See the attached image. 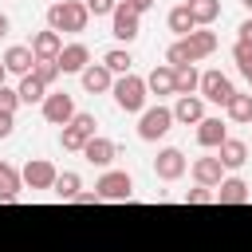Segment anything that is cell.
Listing matches in <instances>:
<instances>
[{
	"label": "cell",
	"instance_id": "cell-1",
	"mask_svg": "<svg viewBox=\"0 0 252 252\" xmlns=\"http://www.w3.org/2000/svg\"><path fill=\"white\" fill-rule=\"evenodd\" d=\"M87 20H91V12H87V4H79V0H55L51 8H47V28L51 32H67V35H79V32H87Z\"/></svg>",
	"mask_w": 252,
	"mask_h": 252
},
{
	"label": "cell",
	"instance_id": "cell-2",
	"mask_svg": "<svg viewBox=\"0 0 252 252\" xmlns=\"http://www.w3.org/2000/svg\"><path fill=\"white\" fill-rule=\"evenodd\" d=\"M110 94H114V106L126 110V114H142V110H146V98H150L146 79L134 75V71H130V75H118L114 87H110Z\"/></svg>",
	"mask_w": 252,
	"mask_h": 252
},
{
	"label": "cell",
	"instance_id": "cell-3",
	"mask_svg": "<svg viewBox=\"0 0 252 252\" xmlns=\"http://www.w3.org/2000/svg\"><path fill=\"white\" fill-rule=\"evenodd\" d=\"M173 130V110L169 106H146L138 114V138L142 142H158Z\"/></svg>",
	"mask_w": 252,
	"mask_h": 252
},
{
	"label": "cell",
	"instance_id": "cell-4",
	"mask_svg": "<svg viewBox=\"0 0 252 252\" xmlns=\"http://www.w3.org/2000/svg\"><path fill=\"white\" fill-rule=\"evenodd\" d=\"M94 197L98 201H130L134 197V177L126 169H106L94 181Z\"/></svg>",
	"mask_w": 252,
	"mask_h": 252
},
{
	"label": "cell",
	"instance_id": "cell-5",
	"mask_svg": "<svg viewBox=\"0 0 252 252\" xmlns=\"http://www.w3.org/2000/svg\"><path fill=\"white\" fill-rule=\"evenodd\" d=\"M110 35H114L118 43H134V39L142 35V16H138L126 0H118V8L110 12Z\"/></svg>",
	"mask_w": 252,
	"mask_h": 252
},
{
	"label": "cell",
	"instance_id": "cell-6",
	"mask_svg": "<svg viewBox=\"0 0 252 252\" xmlns=\"http://www.w3.org/2000/svg\"><path fill=\"white\" fill-rule=\"evenodd\" d=\"M94 126H98V122H94V114H83V110H79V114H75V118H71V122L59 130V142H63V150L79 154V150H83V146L94 138Z\"/></svg>",
	"mask_w": 252,
	"mask_h": 252
},
{
	"label": "cell",
	"instance_id": "cell-7",
	"mask_svg": "<svg viewBox=\"0 0 252 252\" xmlns=\"http://www.w3.org/2000/svg\"><path fill=\"white\" fill-rule=\"evenodd\" d=\"M39 114H43V122H51V126H67L79 110H75V98H71L67 91H47V98L39 102Z\"/></svg>",
	"mask_w": 252,
	"mask_h": 252
},
{
	"label": "cell",
	"instance_id": "cell-8",
	"mask_svg": "<svg viewBox=\"0 0 252 252\" xmlns=\"http://www.w3.org/2000/svg\"><path fill=\"white\" fill-rule=\"evenodd\" d=\"M197 94H201L205 102L228 106V98L236 94V87H232V79H228V75H220V71H205V75H201V87H197Z\"/></svg>",
	"mask_w": 252,
	"mask_h": 252
},
{
	"label": "cell",
	"instance_id": "cell-9",
	"mask_svg": "<svg viewBox=\"0 0 252 252\" xmlns=\"http://www.w3.org/2000/svg\"><path fill=\"white\" fill-rule=\"evenodd\" d=\"M185 169H189V158H185L177 146L158 150V158H154V173H158V181H177V177H185Z\"/></svg>",
	"mask_w": 252,
	"mask_h": 252
},
{
	"label": "cell",
	"instance_id": "cell-10",
	"mask_svg": "<svg viewBox=\"0 0 252 252\" xmlns=\"http://www.w3.org/2000/svg\"><path fill=\"white\" fill-rule=\"evenodd\" d=\"M20 177H24V189H51L55 177H59V169H55L47 158H32V161L20 169Z\"/></svg>",
	"mask_w": 252,
	"mask_h": 252
},
{
	"label": "cell",
	"instance_id": "cell-11",
	"mask_svg": "<svg viewBox=\"0 0 252 252\" xmlns=\"http://www.w3.org/2000/svg\"><path fill=\"white\" fill-rule=\"evenodd\" d=\"M59 71L63 75H83L87 67H91V47L83 43V39H75V43H63V51H59Z\"/></svg>",
	"mask_w": 252,
	"mask_h": 252
},
{
	"label": "cell",
	"instance_id": "cell-12",
	"mask_svg": "<svg viewBox=\"0 0 252 252\" xmlns=\"http://www.w3.org/2000/svg\"><path fill=\"white\" fill-rule=\"evenodd\" d=\"M91 165H98V169H110V161L114 158H122V150H118V142H110V138H102V134H94L83 150H79Z\"/></svg>",
	"mask_w": 252,
	"mask_h": 252
},
{
	"label": "cell",
	"instance_id": "cell-13",
	"mask_svg": "<svg viewBox=\"0 0 252 252\" xmlns=\"http://www.w3.org/2000/svg\"><path fill=\"white\" fill-rule=\"evenodd\" d=\"M32 55H35V63H55L59 59V51H63V35L59 32H51V28H43V32H35L32 35Z\"/></svg>",
	"mask_w": 252,
	"mask_h": 252
},
{
	"label": "cell",
	"instance_id": "cell-14",
	"mask_svg": "<svg viewBox=\"0 0 252 252\" xmlns=\"http://www.w3.org/2000/svg\"><path fill=\"white\" fill-rule=\"evenodd\" d=\"M189 173H193V181L205 185V189H217V185L224 181V165H220L217 154H213V158H197V161L189 165Z\"/></svg>",
	"mask_w": 252,
	"mask_h": 252
},
{
	"label": "cell",
	"instance_id": "cell-15",
	"mask_svg": "<svg viewBox=\"0 0 252 252\" xmlns=\"http://www.w3.org/2000/svg\"><path fill=\"white\" fill-rule=\"evenodd\" d=\"M0 63H4V71L8 75H32V67H35V55H32V47H24V43H12L4 55H0Z\"/></svg>",
	"mask_w": 252,
	"mask_h": 252
},
{
	"label": "cell",
	"instance_id": "cell-16",
	"mask_svg": "<svg viewBox=\"0 0 252 252\" xmlns=\"http://www.w3.org/2000/svg\"><path fill=\"white\" fill-rule=\"evenodd\" d=\"M201 118H205V98H201V94H177L173 122H181V126H197Z\"/></svg>",
	"mask_w": 252,
	"mask_h": 252
},
{
	"label": "cell",
	"instance_id": "cell-17",
	"mask_svg": "<svg viewBox=\"0 0 252 252\" xmlns=\"http://www.w3.org/2000/svg\"><path fill=\"white\" fill-rule=\"evenodd\" d=\"M224 138H228V126H224L220 118L205 114V118L197 122V146H201V150H217Z\"/></svg>",
	"mask_w": 252,
	"mask_h": 252
},
{
	"label": "cell",
	"instance_id": "cell-18",
	"mask_svg": "<svg viewBox=\"0 0 252 252\" xmlns=\"http://www.w3.org/2000/svg\"><path fill=\"white\" fill-rule=\"evenodd\" d=\"M217 32H209V28H193L189 35H185V47H189V55H193V63L197 59H209L213 51H217Z\"/></svg>",
	"mask_w": 252,
	"mask_h": 252
},
{
	"label": "cell",
	"instance_id": "cell-19",
	"mask_svg": "<svg viewBox=\"0 0 252 252\" xmlns=\"http://www.w3.org/2000/svg\"><path fill=\"white\" fill-rule=\"evenodd\" d=\"M213 197H217V205H244L252 193H248V181H240V177H224V181L213 189Z\"/></svg>",
	"mask_w": 252,
	"mask_h": 252
},
{
	"label": "cell",
	"instance_id": "cell-20",
	"mask_svg": "<svg viewBox=\"0 0 252 252\" xmlns=\"http://www.w3.org/2000/svg\"><path fill=\"white\" fill-rule=\"evenodd\" d=\"M217 158H220L224 169H240V165L248 161V146H244L240 138H224V142L217 146Z\"/></svg>",
	"mask_w": 252,
	"mask_h": 252
},
{
	"label": "cell",
	"instance_id": "cell-21",
	"mask_svg": "<svg viewBox=\"0 0 252 252\" xmlns=\"http://www.w3.org/2000/svg\"><path fill=\"white\" fill-rule=\"evenodd\" d=\"M20 189H24L20 169H16V165H8V161H0V205H12V201L20 197Z\"/></svg>",
	"mask_w": 252,
	"mask_h": 252
},
{
	"label": "cell",
	"instance_id": "cell-22",
	"mask_svg": "<svg viewBox=\"0 0 252 252\" xmlns=\"http://www.w3.org/2000/svg\"><path fill=\"white\" fill-rule=\"evenodd\" d=\"M79 79H83V91H91V94H102V91H110V87H114V75H110L102 63H91Z\"/></svg>",
	"mask_w": 252,
	"mask_h": 252
},
{
	"label": "cell",
	"instance_id": "cell-23",
	"mask_svg": "<svg viewBox=\"0 0 252 252\" xmlns=\"http://www.w3.org/2000/svg\"><path fill=\"white\" fill-rule=\"evenodd\" d=\"M146 91H150V94H158V98L173 94V67L158 63V67H154V71L146 75Z\"/></svg>",
	"mask_w": 252,
	"mask_h": 252
},
{
	"label": "cell",
	"instance_id": "cell-24",
	"mask_svg": "<svg viewBox=\"0 0 252 252\" xmlns=\"http://www.w3.org/2000/svg\"><path fill=\"white\" fill-rule=\"evenodd\" d=\"M51 193H55L59 201H75V197L83 193V177H79L75 169H63V173L55 177V185H51Z\"/></svg>",
	"mask_w": 252,
	"mask_h": 252
},
{
	"label": "cell",
	"instance_id": "cell-25",
	"mask_svg": "<svg viewBox=\"0 0 252 252\" xmlns=\"http://www.w3.org/2000/svg\"><path fill=\"white\" fill-rule=\"evenodd\" d=\"M185 8H189V16H193L197 28H209L220 16V0H185Z\"/></svg>",
	"mask_w": 252,
	"mask_h": 252
},
{
	"label": "cell",
	"instance_id": "cell-26",
	"mask_svg": "<svg viewBox=\"0 0 252 252\" xmlns=\"http://www.w3.org/2000/svg\"><path fill=\"white\" fill-rule=\"evenodd\" d=\"M224 114H228V122H236V126H248L252 122V94H232L228 98V106H224Z\"/></svg>",
	"mask_w": 252,
	"mask_h": 252
},
{
	"label": "cell",
	"instance_id": "cell-27",
	"mask_svg": "<svg viewBox=\"0 0 252 252\" xmlns=\"http://www.w3.org/2000/svg\"><path fill=\"white\" fill-rule=\"evenodd\" d=\"M197 87H201V71L193 63L173 71V94H197Z\"/></svg>",
	"mask_w": 252,
	"mask_h": 252
},
{
	"label": "cell",
	"instance_id": "cell-28",
	"mask_svg": "<svg viewBox=\"0 0 252 252\" xmlns=\"http://www.w3.org/2000/svg\"><path fill=\"white\" fill-rule=\"evenodd\" d=\"M130 63H134V55L126 51V47H110L106 55H102V67L118 79V75H130Z\"/></svg>",
	"mask_w": 252,
	"mask_h": 252
},
{
	"label": "cell",
	"instance_id": "cell-29",
	"mask_svg": "<svg viewBox=\"0 0 252 252\" xmlns=\"http://www.w3.org/2000/svg\"><path fill=\"white\" fill-rule=\"evenodd\" d=\"M165 24H169V32H173V35H177V39H185V35H189V32H193V28H197V24H193V16H189V8H185V4H177V8H173V12H169V16H165Z\"/></svg>",
	"mask_w": 252,
	"mask_h": 252
},
{
	"label": "cell",
	"instance_id": "cell-30",
	"mask_svg": "<svg viewBox=\"0 0 252 252\" xmlns=\"http://www.w3.org/2000/svg\"><path fill=\"white\" fill-rule=\"evenodd\" d=\"M16 94H20V102H28V106H32V102H43V98H47V87H43L35 75H24V79H20V87H16Z\"/></svg>",
	"mask_w": 252,
	"mask_h": 252
},
{
	"label": "cell",
	"instance_id": "cell-31",
	"mask_svg": "<svg viewBox=\"0 0 252 252\" xmlns=\"http://www.w3.org/2000/svg\"><path fill=\"white\" fill-rule=\"evenodd\" d=\"M193 63V55H189V47H185V39H173L169 47H165V67H189Z\"/></svg>",
	"mask_w": 252,
	"mask_h": 252
},
{
	"label": "cell",
	"instance_id": "cell-32",
	"mask_svg": "<svg viewBox=\"0 0 252 252\" xmlns=\"http://www.w3.org/2000/svg\"><path fill=\"white\" fill-rule=\"evenodd\" d=\"M32 75H35V79L51 91V87H55V79H59L63 71H59V63H35V67H32Z\"/></svg>",
	"mask_w": 252,
	"mask_h": 252
},
{
	"label": "cell",
	"instance_id": "cell-33",
	"mask_svg": "<svg viewBox=\"0 0 252 252\" xmlns=\"http://www.w3.org/2000/svg\"><path fill=\"white\" fill-rule=\"evenodd\" d=\"M232 59H236V71L252 83V47H244V43H236L232 47Z\"/></svg>",
	"mask_w": 252,
	"mask_h": 252
},
{
	"label": "cell",
	"instance_id": "cell-34",
	"mask_svg": "<svg viewBox=\"0 0 252 252\" xmlns=\"http://www.w3.org/2000/svg\"><path fill=\"white\" fill-rule=\"evenodd\" d=\"M16 106H20V94H16V87H0V114H16Z\"/></svg>",
	"mask_w": 252,
	"mask_h": 252
},
{
	"label": "cell",
	"instance_id": "cell-35",
	"mask_svg": "<svg viewBox=\"0 0 252 252\" xmlns=\"http://www.w3.org/2000/svg\"><path fill=\"white\" fill-rule=\"evenodd\" d=\"M217 197H213V189H205V185H197V189H189L185 193V205H213Z\"/></svg>",
	"mask_w": 252,
	"mask_h": 252
},
{
	"label": "cell",
	"instance_id": "cell-36",
	"mask_svg": "<svg viewBox=\"0 0 252 252\" xmlns=\"http://www.w3.org/2000/svg\"><path fill=\"white\" fill-rule=\"evenodd\" d=\"M118 8V0H87V12L91 16H110Z\"/></svg>",
	"mask_w": 252,
	"mask_h": 252
},
{
	"label": "cell",
	"instance_id": "cell-37",
	"mask_svg": "<svg viewBox=\"0 0 252 252\" xmlns=\"http://www.w3.org/2000/svg\"><path fill=\"white\" fill-rule=\"evenodd\" d=\"M236 32H240V39H236V43L252 47V16H248V20H240V28H236Z\"/></svg>",
	"mask_w": 252,
	"mask_h": 252
},
{
	"label": "cell",
	"instance_id": "cell-38",
	"mask_svg": "<svg viewBox=\"0 0 252 252\" xmlns=\"http://www.w3.org/2000/svg\"><path fill=\"white\" fill-rule=\"evenodd\" d=\"M16 130V114H0V138H12Z\"/></svg>",
	"mask_w": 252,
	"mask_h": 252
},
{
	"label": "cell",
	"instance_id": "cell-39",
	"mask_svg": "<svg viewBox=\"0 0 252 252\" xmlns=\"http://www.w3.org/2000/svg\"><path fill=\"white\" fill-rule=\"evenodd\" d=\"M126 4H130V8H134V12H138V16H142V12H150V8H154V4H158V0H126Z\"/></svg>",
	"mask_w": 252,
	"mask_h": 252
},
{
	"label": "cell",
	"instance_id": "cell-40",
	"mask_svg": "<svg viewBox=\"0 0 252 252\" xmlns=\"http://www.w3.org/2000/svg\"><path fill=\"white\" fill-rule=\"evenodd\" d=\"M75 205H98V197H94V193H79V197H75Z\"/></svg>",
	"mask_w": 252,
	"mask_h": 252
},
{
	"label": "cell",
	"instance_id": "cell-41",
	"mask_svg": "<svg viewBox=\"0 0 252 252\" xmlns=\"http://www.w3.org/2000/svg\"><path fill=\"white\" fill-rule=\"evenodd\" d=\"M8 32H12V20H8V16H4V12H0V39H4V35H8Z\"/></svg>",
	"mask_w": 252,
	"mask_h": 252
},
{
	"label": "cell",
	"instance_id": "cell-42",
	"mask_svg": "<svg viewBox=\"0 0 252 252\" xmlns=\"http://www.w3.org/2000/svg\"><path fill=\"white\" fill-rule=\"evenodd\" d=\"M4 83H8V71H4V63H0V87H4Z\"/></svg>",
	"mask_w": 252,
	"mask_h": 252
},
{
	"label": "cell",
	"instance_id": "cell-43",
	"mask_svg": "<svg viewBox=\"0 0 252 252\" xmlns=\"http://www.w3.org/2000/svg\"><path fill=\"white\" fill-rule=\"evenodd\" d=\"M240 4H244V8H248V12H252V0H240Z\"/></svg>",
	"mask_w": 252,
	"mask_h": 252
}]
</instances>
